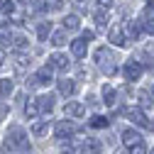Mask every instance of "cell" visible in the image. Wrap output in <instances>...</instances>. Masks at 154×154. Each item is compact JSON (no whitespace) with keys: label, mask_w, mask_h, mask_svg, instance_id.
Instances as JSON below:
<instances>
[{"label":"cell","mask_w":154,"mask_h":154,"mask_svg":"<svg viewBox=\"0 0 154 154\" xmlns=\"http://www.w3.org/2000/svg\"><path fill=\"white\" fill-rule=\"evenodd\" d=\"M47 132H49V122H44V120H34V122H32V134L44 137Z\"/></svg>","instance_id":"obj_17"},{"label":"cell","mask_w":154,"mask_h":154,"mask_svg":"<svg viewBox=\"0 0 154 154\" xmlns=\"http://www.w3.org/2000/svg\"><path fill=\"white\" fill-rule=\"evenodd\" d=\"M49 39H51V44H54V47H61V44L66 42V29H59V32H51V34H49Z\"/></svg>","instance_id":"obj_21"},{"label":"cell","mask_w":154,"mask_h":154,"mask_svg":"<svg viewBox=\"0 0 154 154\" xmlns=\"http://www.w3.org/2000/svg\"><path fill=\"white\" fill-rule=\"evenodd\" d=\"M81 39H83V42H93V39H95V32H91V29H86V32L81 34Z\"/></svg>","instance_id":"obj_34"},{"label":"cell","mask_w":154,"mask_h":154,"mask_svg":"<svg viewBox=\"0 0 154 154\" xmlns=\"http://www.w3.org/2000/svg\"><path fill=\"white\" fill-rule=\"evenodd\" d=\"M147 152V147H144V142L140 140V142H134V144H130V154H144Z\"/></svg>","instance_id":"obj_28"},{"label":"cell","mask_w":154,"mask_h":154,"mask_svg":"<svg viewBox=\"0 0 154 154\" xmlns=\"http://www.w3.org/2000/svg\"><path fill=\"white\" fill-rule=\"evenodd\" d=\"M49 66L56 69V71H66V69L71 66V61H69L66 54H51V56H49Z\"/></svg>","instance_id":"obj_6"},{"label":"cell","mask_w":154,"mask_h":154,"mask_svg":"<svg viewBox=\"0 0 154 154\" xmlns=\"http://www.w3.org/2000/svg\"><path fill=\"white\" fill-rule=\"evenodd\" d=\"M3 64H5V51L0 49V66H3Z\"/></svg>","instance_id":"obj_38"},{"label":"cell","mask_w":154,"mask_h":154,"mask_svg":"<svg viewBox=\"0 0 154 154\" xmlns=\"http://www.w3.org/2000/svg\"><path fill=\"white\" fill-rule=\"evenodd\" d=\"M108 42L115 44V47H130V44H127L130 39L125 37L122 25H110V29H108Z\"/></svg>","instance_id":"obj_4"},{"label":"cell","mask_w":154,"mask_h":154,"mask_svg":"<svg viewBox=\"0 0 154 154\" xmlns=\"http://www.w3.org/2000/svg\"><path fill=\"white\" fill-rule=\"evenodd\" d=\"M8 112H10V105L8 103H0V118H8Z\"/></svg>","instance_id":"obj_35"},{"label":"cell","mask_w":154,"mask_h":154,"mask_svg":"<svg viewBox=\"0 0 154 154\" xmlns=\"http://www.w3.org/2000/svg\"><path fill=\"white\" fill-rule=\"evenodd\" d=\"M29 66V56H25V54H15V69L17 71H25Z\"/></svg>","instance_id":"obj_22"},{"label":"cell","mask_w":154,"mask_h":154,"mask_svg":"<svg viewBox=\"0 0 154 154\" xmlns=\"http://www.w3.org/2000/svg\"><path fill=\"white\" fill-rule=\"evenodd\" d=\"M95 64H98L100 71H105V76H112L115 71H118V66H115V54L108 47H100L98 51H95Z\"/></svg>","instance_id":"obj_2"},{"label":"cell","mask_w":154,"mask_h":154,"mask_svg":"<svg viewBox=\"0 0 154 154\" xmlns=\"http://www.w3.org/2000/svg\"><path fill=\"white\" fill-rule=\"evenodd\" d=\"M12 44L17 47V49H27V44H29V39L25 34H12Z\"/></svg>","instance_id":"obj_25"},{"label":"cell","mask_w":154,"mask_h":154,"mask_svg":"<svg viewBox=\"0 0 154 154\" xmlns=\"http://www.w3.org/2000/svg\"><path fill=\"white\" fill-rule=\"evenodd\" d=\"M140 76H142V64H137V61H127L125 64V79L127 81H140Z\"/></svg>","instance_id":"obj_7"},{"label":"cell","mask_w":154,"mask_h":154,"mask_svg":"<svg viewBox=\"0 0 154 154\" xmlns=\"http://www.w3.org/2000/svg\"><path fill=\"white\" fill-rule=\"evenodd\" d=\"M152 105H154L152 93H149V91H142V93H140V108L144 110V108H152Z\"/></svg>","instance_id":"obj_24"},{"label":"cell","mask_w":154,"mask_h":154,"mask_svg":"<svg viewBox=\"0 0 154 154\" xmlns=\"http://www.w3.org/2000/svg\"><path fill=\"white\" fill-rule=\"evenodd\" d=\"M34 105H37V110H39V112H51V108H54V95H51V93L39 95V98L34 100Z\"/></svg>","instance_id":"obj_10"},{"label":"cell","mask_w":154,"mask_h":154,"mask_svg":"<svg viewBox=\"0 0 154 154\" xmlns=\"http://www.w3.org/2000/svg\"><path fill=\"white\" fill-rule=\"evenodd\" d=\"M95 22H98L100 27H105V25H108V15H105V12H95Z\"/></svg>","instance_id":"obj_32"},{"label":"cell","mask_w":154,"mask_h":154,"mask_svg":"<svg viewBox=\"0 0 154 154\" xmlns=\"http://www.w3.org/2000/svg\"><path fill=\"white\" fill-rule=\"evenodd\" d=\"M142 22H154V8H144L142 10Z\"/></svg>","instance_id":"obj_30"},{"label":"cell","mask_w":154,"mask_h":154,"mask_svg":"<svg viewBox=\"0 0 154 154\" xmlns=\"http://www.w3.org/2000/svg\"><path fill=\"white\" fill-rule=\"evenodd\" d=\"M61 154H76V152H73V149H71V147H69V149H64V152H61Z\"/></svg>","instance_id":"obj_39"},{"label":"cell","mask_w":154,"mask_h":154,"mask_svg":"<svg viewBox=\"0 0 154 154\" xmlns=\"http://www.w3.org/2000/svg\"><path fill=\"white\" fill-rule=\"evenodd\" d=\"M32 154V147L27 144V137H25V130L20 125H12L8 130V137L3 142V154Z\"/></svg>","instance_id":"obj_1"},{"label":"cell","mask_w":154,"mask_h":154,"mask_svg":"<svg viewBox=\"0 0 154 154\" xmlns=\"http://www.w3.org/2000/svg\"><path fill=\"white\" fill-rule=\"evenodd\" d=\"M51 79H54V69H51V66H42L39 71L34 73L37 86H49V83H51Z\"/></svg>","instance_id":"obj_8"},{"label":"cell","mask_w":154,"mask_h":154,"mask_svg":"<svg viewBox=\"0 0 154 154\" xmlns=\"http://www.w3.org/2000/svg\"><path fill=\"white\" fill-rule=\"evenodd\" d=\"M110 122H108V118H103V115H93L91 118V127L93 130H105Z\"/></svg>","instance_id":"obj_19"},{"label":"cell","mask_w":154,"mask_h":154,"mask_svg":"<svg viewBox=\"0 0 154 154\" xmlns=\"http://www.w3.org/2000/svg\"><path fill=\"white\" fill-rule=\"evenodd\" d=\"M56 88H59V93L64 95V98H71V95L76 93V81H71V79H61V81H56Z\"/></svg>","instance_id":"obj_9"},{"label":"cell","mask_w":154,"mask_h":154,"mask_svg":"<svg viewBox=\"0 0 154 154\" xmlns=\"http://www.w3.org/2000/svg\"><path fill=\"white\" fill-rule=\"evenodd\" d=\"M71 54L76 56V59H83L86 56V42L83 39H73L71 42Z\"/></svg>","instance_id":"obj_15"},{"label":"cell","mask_w":154,"mask_h":154,"mask_svg":"<svg viewBox=\"0 0 154 154\" xmlns=\"http://www.w3.org/2000/svg\"><path fill=\"white\" fill-rule=\"evenodd\" d=\"M64 8V0H49V10H61Z\"/></svg>","instance_id":"obj_33"},{"label":"cell","mask_w":154,"mask_h":154,"mask_svg":"<svg viewBox=\"0 0 154 154\" xmlns=\"http://www.w3.org/2000/svg\"><path fill=\"white\" fill-rule=\"evenodd\" d=\"M125 115H127V120H132L137 127H142V130H147V132H154V125L149 122V118L144 115V110H142V108H127V110H125Z\"/></svg>","instance_id":"obj_3"},{"label":"cell","mask_w":154,"mask_h":154,"mask_svg":"<svg viewBox=\"0 0 154 154\" xmlns=\"http://www.w3.org/2000/svg\"><path fill=\"white\" fill-rule=\"evenodd\" d=\"M103 152V144L98 140H86L81 144V154H100Z\"/></svg>","instance_id":"obj_12"},{"label":"cell","mask_w":154,"mask_h":154,"mask_svg":"<svg viewBox=\"0 0 154 154\" xmlns=\"http://www.w3.org/2000/svg\"><path fill=\"white\" fill-rule=\"evenodd\" d=\"M64 112L71 115V118H81V115L86 112V105L83 103H66L64 105Z\"/></svg>","instance_id":"obj_13"},{"label":"cell","mask_w":154,"mask_h":154,"mask_svg":"<svg viewBox=\"0 0 154 154\" xmlns=\"http://www.w3.org/2000/svg\"><path fill=\"white\" fill-rule=\"evenodd\" d=\"M76 132V127H73V122H69V120H64V122H56V127H54V134H56V140H71V134Z\"/></svg>","instance_id":"obj_5"},{"label":"cell","mask_w":154,"mask_h":154,"mask_svg":"<svg viewBox=\"0 0 154 154\" xmlns=\"http://www.w3.org/2000/svg\"><path fill=\"white\" fill-rule=\"evenodd\" d=\"M12 88H15V86H12L10 79H0V95H3V98H8V95L12 93Z\"/></svg>","instance_id":"obj_23"},{"label":"cell","mask_w":154,"mask_h":154,"mask_svg":"<svg viewBox=\"0 0 154 154\" xmlns=\"http://www.w3.org/2000/svg\"><path fill=\"white\" fill-rule=\"evenodd\" d=\"M37 112H39V110H37L34 103H29V105L25 108V115H27V118H37Z\"/></svg>","instance_id":"obj_31"},{"label":"cell","mask_w":154,"mask_h":154,"mask_svg":"<svg viewBox=\"0 0 154 154\" xmlns=\"http://www.w3.org/2000/svg\"><path fill=\"white\" fill-rule=\"evenodd\" d=\"M20 3H22V5H27V3H32V0H20Z\"/></svg>","instance_id":"obj_41"},{"label":"cell","mask_w":154,"mask_h":154,"mask_svg":"<svg viewBox=\"0 0 154 154\" xmlns=\"http://www.w3.org/2000/svg\"><path fill=\"white\" fill-rule=\"evenodd\" d=\"M79 27H81L79 15H66V17H64V29H66V32H76Z\"/></svg>","instance_id":"obj_14"},{"label":"cell","mask_w":154,"mask_h":154,"mask_svg":"<svg viewBox=\"0 0 154 154\" xmlns=\"http://www.w3.org/2000/svg\"><path fill=\"white\" fill-rule=\"evenodd\" d=\"M122 29H125V37L132 42V39H137V37L142 34V22H127V25H122Z\"/></svg>","instance_id":"obj_11"},{"label":"cell","mask_w":154,"mask_h":154,"mask_svg":"<svg viewBox=\"0 0 154 154\" xmlns=\"http://www.w3.org/2000/svg\"><path fill=\"white\" fill-rule=\"evenodd\" d=\"M0 44H12V32L0 27Z\"/></svg>","instance_id":"obj_27"},{"label":"cell","mask_w":154,"mask_h":154,"mask_svg":"<svg viewBox=\"0 0 154 154\" xmlns=\"http://www.w3.org/2000/svg\"><path fill=\"white\" fill-rule=\"evenodd\" d=\"M142 29H144V32H149V34H154V22H144V25H142Z\"/></svg>","instance_id":"obj_36"},{"label":"cell","mask_w":154,"mask_h":154,"mask_svg":"<svg viewBox=\"0 0 154 154\" xmlns=\"http://www.w3.org/2000/svg\"><path fill=\"white\" fill-rule=\"evenodd\" d=\"M34 12H47L49 10V0H34Z\"/></svg>","instance_id":"obj_29"},{"label":"cell","mask_w":154,"mask_h":154,"mask_svg":"<svg viewBox=\"0 0 154 154\" xmlns=\"http://www.w3.org/2000/svg\"><path fill=\"white\" fill-rule=\"evenodd\" d=\"M12 10H15V5H12V0H0V15H12Z\"/></svg>","instance_id":"obj_26"},{"label":"cell","mask_w":154,"mask_h":154,"mask_svg":"<svg viewBox=\"0 0 154 154\" xmlns=\"http://www.w3.org/2000/svg\"><path fill=\"white\" fill-rule=\"evenodd\" d=\"M115 3V0H98V5H103V8H110Z\"/></svg>","instance_id":"obj_37"},{"label":"cell","mask_w":154,"mask_h":154,"mask_svg":"<svg viewBox=\"0 0 154 154\" xmlns=\"http://www.w3.org/2000/svg\"><path fill=\"white\" fill-rule=\"evenodd\" d=\"M115 88L112 86H103V100H105V105H115Z\"/></svg>","instance_id":"obj_20"},{"label":"cell","mask_w":154,"mask_h":154,"mask_svg":"<svg viewBox=\"0 0 154 154\" xmlns=\"http://www.w3.org/2000/svg\"><path fill=\"white\" fill-rule=\"evenodd\" d=\"M149 93H152V95H154V83H152V88H149Z\"/></svg>","instance_id":"obj_42"},{"label":"cell","mask_w":154,"mask_h":154,"mask_svg":"<svg viewBox=\"0 0 154 154\" xmlns=\"http://www.w3.org/2000/svg\"><path fill=\"white\" fill-rule=\"evenodd\" d=\"M140 140H142V137H140L137 130H130V127L122 130V142H125V144H134V142H140Z\"/></svg>","instance_id":"obj_18"},{"label":"cell","mask_w":154,"mask_h":154,"mask_svg":"<svg viewBox=\"0 0 154 154\" xmlns=\"http://www.w3.org/2000/svg\"><path fill=\"white\" fill-rule=\"evenodd\" d=\"M149 154H154V149H152V152H149Z\"/></svg>","instance_id":"obj_43"},{"label":"cell","mask_w":154,"mask_h":154,"mask_svg":"<svg viewBox=\"0 0 154 154\" xmlns=\"http://www.w3.org/2000/svg\"><path fill=\"white\" fill-rule=\"evenodd\" d=\"M118 154H130V152H127V149H122V147H120V149H118Z\"/></svg>","instance_id":"obj_40"},{"label":"cell","mask_w":154,"mask_h":154,"mask_svg":"<svg viewBox=\"0 0 154 154\" xmlns=\"http://www.w3.org/2000/svg\"><path fill=\"white\" fill-rule=\"evenodd\" d=\"M49 34H51V22H49V20L37 25V37H39V42H47Z\"/></svg>","instance_id":"obj_16"}]
</instances>
